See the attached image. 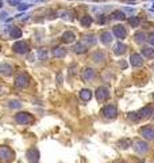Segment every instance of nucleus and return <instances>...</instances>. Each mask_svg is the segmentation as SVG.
I'll list each match as a JSON object with an SVG mask.
<instances>
[{"mask_svg":"<svg viewBox=\"0 0 154 163\" xmlns=\"http://www.w3.org/2000/svg\"><path fill=\"white\" fill-rule=\"evenodd\" d=\"M15 121L21 125H29L34 121V118H32L31 114H29L26 112H22V113H18L16 116H15Z\"/></svg>","mask_w":154,"mask_h":163,"instance_id":"2","label":"nucleus"},{"mask_svg":"<svg viewBox=\"0 0 154 163\" xmlns=\"http://www.w3.org/2000/svg\"><path fill=\"white\" fill-rule=\"evenodd\" d=\"M130 63H131V65H133V67L138 68V67H142L143 59H142V56H141V54L133 53V54H131V57H130Z\"/></svg>","mask_w":154,"mask_h":163,"instance_id":"11","label":"nucleus"},{"mask_svg":"<svg viewBox=\"0 0 154 163\" xmlns=\"http://www.w3.org/2000/svg\"><path fill=\"white\" fill-rule=\"evenodd\" d=\"M112 31H113V34H115V37L119 39H125L126 36H127V30H126V27L123 26V25H115Z\"/></svg>","mask_w":154,"mask_h":163,"instance_id":"7","label":"nucleus"},{"mask_svg":"<svg viewBox=\"0 0 154 163\" xmlns=\"http://www.w3.org/2000/svg\"><path fill=\"white\" fill-rule=\"evenodd\" d=\"M92 59H93V61L95 63H103L105 60V53L104 52H102V51H97V52L93 53Z\"/></svg>","mask_w":154,"mask_h":163,"instance_id":"21","label":"nucleus"},{"mask_svg":"<svg viewBox=\"0 0 154 163\" xmlns=\"http://www.w3.org/2000/svg\"><path fill=\"white\" fill-rule=\"evenodd\" d=\"M80 98H81L83 101H85V102L91 101V98H92V91L88 90V89L81 90V91H80Z\"/></svg>","mask_w":154,"mask_h":163,"instance_id":"22","label":"nucleus"},{"mask_svg":"<svg viewBox=\"0 0 154 163\" xmlns=\"http://www.w3.org/2000/svg\"><path fill=\"white\" fill-rule=\"evenodd\" d=\"M102 113H103V116H104L105 118L112 120V118H115V117H116L118 110H116V107L113 106V105H107V106L103 107V112Z\"/></svg>","mask_w":154,"mask_h":163,"instance_id":"5","label":"nucleus"},{"mask_svg":"<svg viewBox=\"0 0 154 163\" xmlns=\"http://www.w3.org/2000/svg\"><path fill=\"white\" fill-rule=\"evenodd\" d=\"M111 18H112V19H116V21H125L126 16H125V14H123V11H119V10H116V11H113L112 14H111Z\"/></svg>","mask_w":154,"mask_h":163,"instance_id":"25","label":"nucleus"},{"mask_svg":"<svg viewBox=\"0 0 154 163\" xmlns=\"http://www.w3.org/2000/svg\"><path fill=\"white\" fill-rule=\"evenodd\" d=\"M130 145H131V140L130 139H120L119 141H118V147H119V148H122V150L128 148Z\"/></svg>","mask_w":154,"mask_h":163,"instance_id":"26","label":"nucleus"},{"mask_svg":"<svg viewBox=\"0 0 154 163\" xmlns=\"http://www.w3.org/2000/svg\"><path fill=\"white\" fill-rule=\"evenodd\" d=\"M100 41L104 45H110L111 42H112V34L108 31H103L102 36H100Z\"/></svg>","mask_w":154,"mask_h":163,"instance_id":"18","label":"nucleus"},{"mask_svg":"<svg viewBox=\"0 0 154 163\" xmlns=\"http://www.w3.org/2000/svg\"><path fill=\"white\" fill-rule=\"evenodd\" d=\"M142 54L146 59H154V49H151V48H143Z\"/></svg>","mask_w":154,"mask_h":163,"instance_id":"28","label":"nucleus"},{"mask_svg":"<svg viewBox=\"0 0 154 163\" xmlns=\"http://www.w3.org/2000/svg\"><path fill=\"white\" fill-rule=\"evenodd\" d=\"M138 163H146V162H138Z\"/></svg>","mask_w":154,"mask_h":163,"instance_id":"41","label":"nucleus"},{"mask_svg":"<svg viewBox=\"0 0 154 163\" xmlns=\"http://www.w3.org/2000/svg\"><path fill=\"white\" fill-rule=\"evenodd\" d=\"M139 116L141 118H146V117H150L154 114V106H145L139 110Z\"/></svg>","mask_w":154,"mask_h":163,"instance_id":"14","label":"nucleus"},{"mask_svg":"<svg viewBox=\"0 0 154 163\" xmlns=\"http://www.w3.org/2000/svg\"><path fill=\"white\" fill-rule=\"evenodd\" d=\"M38 59L39 60H47V57H49V52L46 51V49H39L37 53Z\"/></svg>","mask_w":154,"mask_h":163,"instance_id":"30","label":"nucleus"},{"mask_svg":"<svg viewBox=\"0 0 154 163\" xmlns=\"http://www.w3.org/2000/svg\"><path fill=\"white\" fill-rule=\"evenodd\" d=\"M128 118L133 120V121H139L141 116H139V113H130V114H128Z\"/></svg>","mask_w":154,"mask_h":163,"instance_id":"32","label":"nucleus"},{"mask_svg":"<svg viewBox=\"0 0 154 163\" xmlns=\"http://www.w3.org/2000/svg\"><path fill=\"white\" fill-rule=\"evenodd\" d=\"M3 6H4V4H3V0H0V8H1Z\"/></svg>","mask_w":154,"mask_h":163,"instance_id":"38","label":"nucleus"},{"mask_svg":"<svg viewBox=\"0 0 154 163\" xmlns=\"http://www.w3.org/2000/svg\"><path fill=\"white\" fill-rule=\"evenodd\" d=\"M26 156L31 163H37L38 160H39V151H38L37 148H30L29 151L26 152Z\"/></svg>","mask_w":154,"mask_h":163,"instance_id":"9","label":"nucleus"},{"mask_svg":"<svg viewBox=\"0 0 154 163\" xmlns=\"http://www.w3.org/2000/svg\"><path fill=\"white\" fill-rule=\"evenodd\" d=\"M135 151L138 154H146L149 151V144L145 141H137L135 143Z\"/></svg>","mask_w":154,"mask_h":163,"instance_id":"15","label":"nucleus"},{"mask_svg":"<svg viewBox=\"0 0 154 163\" xmlns=\"http://www.w3.org/2000/svg\"><path fill=\"white\" fill-rule=\"evenodd\" d=\"M135 41L138 42V44H143V42L147 41V34L143 31H139L135 34Z\"/></svg>","mask_w":154,"mask_h":163,"instance_id":"24","label":"nucleus"},{"mask_svg":"<svg viewBox=\"0 0 154 163\" xmlns=\"http://www.w3.org/2000/svg\"><path fill=\"white\" fill-rule=\"evenodd\" d=\"M12 49H14V52H16V53H19V54H24L30 51V46H29V44L24 41H16L12 45Z\"/></svg>","mask_w":154,"mask_h":163,"instance_id":"4","label":"nucleus"},{"mask_svg":"<svg viewBox=\"0 0 154 163\" xmlns=\"http://www.w3.org/2000/svg\"><path fill=\"white\" fill-rule=\"evenodd\" d=\"M14 158L15 154L10 147H6V145L0 147V160L1 162H11V160H14Z\"/></svg>","mask_w":154,"mask_h":163,"instance_id":"1","label":"nucleus"},{"mask_svg":"<svg viewBox=\"0 0 154 163\" xmlns=\"http://www.w3.org/2000/svg\"><path fill=\"white\" fill-rule=\"evenodd\" d=\"M12 72H14V68H12L11 64H8V63H1L0 64V75H3V76H11Z\"/></svg>","mask_w":154,"mask_h":163,"instance_id":"8","label":"nucleus"},{"mask_svg":"<svg viewBox=\"0 0 154 163\" xmlns=\"http://www.w3.org/2000/svg\"><path fill=\"white\" fill-rule=\"evenodd\" d=\"M141 135L146 140H154V128L151 127H143L141 129Z\"/></svg>","mask_w":154,"mask_h":163,"instance_id":"10","label":"nucleus"},{"mask_svg":"<svg viewBox=\"0 0 154 163\" xmlns=\"http://www.w3.org/2000/svg\"><path fill=\"white\" fill-rule=\"evenodd\" d=\"M125 11L126 12H130V14H134V12H135V10H134V8H125Z\"/></svg>","mask_w":154,"mask_h":163,"instance_id":"36","label":"nucleus"},{"mask_svg":"<svg viewBox=\"0 0 154 163\" xmlns=\"http://www.w3.org/2000/svg\"><path fill=\"white\" fill-rule=\"evenodd\" d=\"M96 76V72L95 69L92 68H85L84 71H83V79L85 80V82H92L93 79H95Z\"/></svg>","mask_w":154,"mask_h":163,"instance_id":"13","label":"nucleus"},{"mask_svg":"<svg viewBox=\"0 0 154 163\" xmlns=\"http://www.w3.org/2000/svg\"><path fill=\"white\" fill-rule=\"evenodd\" d=\"M16 7H18L19 11H24V10H29L30 7H31V4H29V3H19Z\"/></svg>","mask_w":154,"mask_h":163,"instance_id":"31","label":"nucleus"},{"mask_svg":"<svg viewBox=\"0 0 154 163\" xmlns=\"http://www.w3.org/2000/svg\"><path fill=\"white\" fill-rule=\"evenodd\" d=\"M92 22H93V18L91 15H84V16L80 19V23H81L83 27H89L91 25H92Z\"/></svg>","mask_w":154,"mask_h":163,"instance_id":"23","label":"nucleus"},{"mask_svg":"<svg viewBox=\"0 0 154 163\" xmlns=\"http://www.w3.org/2000/svg\"><path fill=\"white\" fill-rule=\"evenodd\" d=\"M126 49H127V46L125 44H122V42H116V44L113 45V53L116 54V56H122L126 52Z\"/></svg>","mask_w":154,"mask_h":163,"instance_id":"16","label":"nucleus"},{"mask_svg":"<svg viewBox=\"0 0 154 163\" xmlns=\"http://www.w3.org/2000/svg\"><path fill=\"white\" fill-rule=\"evenodd\" d=\"M108 18H107V15H99V19H97V22H99L100 25H104L107 23Z\"/></svg>","mask_w":154,"mask_h":163,"instance_id":"34","label":"nucleus"},{"mask_svg":"<svg viewBox=\"0 0 154 163\" xmlns=\"http://www.w3.org/2000/svg\"><path fill=\"white\" fill-rule=\"evenodd\" d=\"M127 22L131 27H138L141 23V19H139V16H130V18L127 19Z\"/></svg>","mask_w":154,"mask_h":163,"instance_id":"27","label":"nucleus"},{"mask_svg":"<svg viewBox=\"0 0 154 163\" xmlns=\"http://www.w3.org/2000/svg\"><path fill=\"white\" fill-rule=\"evenodd\" d=\"M87 49H88V46L84 44V42H77V44H74V46H73V51H74V53H77V54H83V53H85L87 52Z\"/></svg>","mask_w":154,"mask_h":163,"instance_id":"17","label":"nucleus"},{"mask_svg":"<svg viewBox=\"0 0 154 163\" xmlns=\"http://www.w3.org/2000/svg\"><path fill=\"white\" fill-rule=\"evenodd\" d=\"M53 56L57 57V59H62V57L66 56V51H65L64 48H61V46L54 48V49H53Z\"/></svg>","mask_w":154,"mask_h":163,"instance_id":"20","label":"nucleus"},{"mask_svg":"<svg viewBox=\"0 0 154 163\" xmlns=\"http://www.w3.org/2000/svg\"><path fill=\"white\" fill-rule=\"evenodd\" d=\"M95 94H96L97 101L103 102V101H105V99H108V98H110V90H108L105 86H102V87H99V89L96 90Z\"/></svg>","mask_w":154,"mask_h":163,"instance_id":"6","label":"nucleus"},{"mask_svg":"<svg viewBox=\"0 0 154 163\" xmlns=\"http://www.w3.org/2000/svg\"><path fill=\"white\" fill-rule=\"evenodd\" d=\"M10 36L12 38H22V30L18 29V27H12L11 31H10Z\"/></svg>","mask_w":154,"mask_h":163,"instance_id":"29","label":"nucleus"},{"mask_svg":"<svg viewBox=\"0 0 154 163\" xmlns=\"http://www.w3.org/2000/svg\"><path fill=\"white\" fill-rule=\"evenodd\" d=\"M0 49H1V46H0Z\"/></svg>","mask_w":154,"mask_h":163,"instance_id":"42","label":"nucleus"},{"mask_svg":"<svg viewBox=\"0 0 154 163\" xmlns=\"http://www.w3.org/2000/svg\"><path fill=\"white\" fill-rule=\"evenodd\" d=\"M29 83H30V77L27 74H19V75H16V77H15V86L19 87V89L27 87Z\"/></svg>","mask_w":154,"mask_h":163,"instance_id":"3","label":"nucleus"},{"mask_svg":"<svg viewBox=\"0 0 154 163\" xmlns=\"http://www.w3.org/2000/svg\"><path fill=\"white\" fill-rule=\"evenodd\" d=\"M22 106V103L19 101H12V102H10V107L11 109H19V107Z\"/></svg>","mask_w":154,"mask_h":163,"instance_id":"33","label":"nucleus"},{"mask_svg":"<svg viewBox=\"0 0 154 163\" xmlns=\"http://www.w3.org/2000/svg\"><path fill=\"white\" fill-rule=\"evenodd\" d=\"M96 37L95 34H87V36H84V39H83V42H84L87 46H93V45L96 44Z\"/></svg>","mask_w":154,"mask_h":163,"instance_id":"19","label":"nucleus"},{"mask_svg":"<svg viewBox=\"0 0 154 163\" xmlns=\"http://www.w3.org/2000/svg\"><path fill=\"white\" fill-rule=\"evenodd\" d=\"M61 39H62V42H65V44H72V42L76 41V34L73 31H70V30H66V31L61 36Z\"/></svg>","mask_w":154,"mask_h":163,"instance_id":"12","label":"nucleus"},{"mask_svg":"<svg viewBox=\"0 0 154 163\" xmlns=\"http://www.w3.org/2000/svg\"><path fill=\"white\" fill-rule=\"evenodd\" d=\"M7 18V12H1L0 14V19H6Z\"/></svg>","mask_w":154,"mask_h":163,"instance_id":"37","label":"nucleus"},{"mask_svg":"<svg viewBox=\"0 0 154 163\" xmlns=\"http://www.w3.org/2000/svg\"><path fill=\"white\" fill-rule=\"evenodd\" d=\"M115 163H125V162H115Z\"/></svg>","mask_w":154,"mask_h":163,"instance_id":"39","label":"nucleus"},{"mask_svg":"<svg viewBox=\"0 0 154 163\" xmlns=\"http://www.w3.org/2000/svg\"><path fill=\"white\" fill-rule=\"evenodd\" d=\"M147 39H149V42H150L151 45H154V33L149 34V36H147Z\"/></svg>","mask_w":154,"mask_h":163,"instance_id":"35","label":"nucleus"},{"mask_svg":"<svg viewBox=\"0 0 154 163\" xmlns=\"http://www.w3.org/2000/svg\"><path fill=\"white\" fill-rule=\"evenodd\" d=\"M127 1H134V0H127Z\"/></svg>","mask_w":154,"mask_h":163,"instance_id":"40","label":"nucleus"}]
</instances>
